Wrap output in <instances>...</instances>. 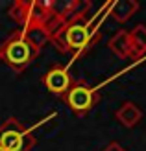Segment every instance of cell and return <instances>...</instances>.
I'll return each instance as SVG.
<instances>
[{
	"label": "cell",
	"instance_id": "cell-1",
	"mask_svg": "<svg viewBox=\"0 0 146 151\" xmlns=\"http://www.w3.org/2000/svg\"><path fill=\"white\" fill-rule=\"evenodd\" d=\"M91 9V2L85 0H68V2H54V0H17L7 15L20 26L28 35L39 33L41 42L50 39L57 29L67 24L70 19Z\"/></svg>",
	"mask_w": 146,
	"mask_h": 151
},
{
	"label": "cell",
	"instance_id": "cell-2",
	"mask_svg": "<svg viewBox=\"0 0 146 151\" xmlns=\"http://www.w3.org/2000/svg\"><path fill=\"white\" fill-rule=\"evenodd\" d=\"M109 7H111V2H105L98 9V13L93 15L91 19H87L89 11L70 19L48 41L61 54H72L74 57L87 54L100 39V28H102L105 17L109 15Z\"/></svg>",
	"mask_w": 146,
	"mask_h": 151
},
{
	"label": "cell",
	"instance_id": "cell-3",
	"mask_svg": "<svg viewBox=\"0 0 146 151\" xmlns=\"http://www.w3.org/2000/svg\"><path fill=\"white\" fill-rule=\"evenodd\" d=\"M41 41L33 35H28L22 29L15 32L0 42V61H4L13 72L22 74L30 65H32L41 52Z\"/></svg>",
	"mask_w": 146,
	"mask_h": 151
},
{
	"label": "cell",
	"instance_id": "cell-4",
	"mask_svg": "<svg viewBox=\"0 0 146 151\" xmlns=\"http://www.w3.org/2000/svg\"><path fill=\"white\" fill-rule=\"evenodd\" d=\"M100 90H102V85H91L87 79L80 78L74 79L70 88L67 90V94L61 100L78 118H83L98 105Z\"/></svg>",
	"mask_w": 146,
	"mask_h": 151
},
{
	"label": "cell",
	"instance_id": "cell-5",
	"mask_svg": "<svg viewBox=\"0 0 146 151\" xmlns=\"http://www.w3.org/2000/svg\"><path fill=\"white\" fill-rule=\"evenodd\" d=\"M37 144L32 129H26L17 118H7L0 125V147L6 151H32Z\"/></svg>",
	"mask_w": 146,
	"mask_h": 151
},
{
	"label": "cell",
	"instance_id": "cell-6",
	"mask_svg": "<svg viewBox=\"0 0 146 151\" xmlns=\"http://www.w3.org/2000/svg\"><path fill=\"white\" fill-rule=\"evenodd\" d=\"M70 65H52L50 68L41 76V83L43 87L48 90L50 94L57 96V98H63L67 94V90L70 88V85L74 83V78L70 70H68Z\"/></svg>",
	"mask_w": 146,
	"mask_h": 151
},
{
	"label": "cell",
	"instance_id": "cell-7",
	"mask_svg": "<svg viewBox=\"0 0 146 151\" xmlns=\"http://www.w3.org/2000/svg\"><path fill=\"white\" fill-rule=\"evenodd\" d=\"M107 48H109L115 55H118L120 59L133 57L131 42H129V32L128 29H120V32H117L109 41H107Z\"/></svg>",
	"mask_w": 146,
	"mask_h": 151
},
{
	"label": "cell",
	"instance_id": "cell-8",
	"mask_svg": "<svg viewBox=\"0 0 146 151\" xmlns=\"http://www.w3.org/2000/svg\"><path fill=\"white\" fill-rule=\"evenodd\" d=\"M137 11H139V2H135V0H113L109 7V15L118 24H124Z\"/></svg>",
	"mask_w": 146,
	"mask_h": 151
},
{
	"label": "cell",
	"instance_id": "cell-9",
	"mask_svg": "<svg viewBox=\"0 0 146 151\" xmlns=\"http://www.w3.org/2000/svg\"><path fill=\"white\" fill-rule=\"evenodd\" d=\"M115 118H117L124 127L131 129V127H135L142 120V111L137 107L133 101H124L117 109V112H115Z\"/></svg>",
	"mask_w": 146,
	"mask_h": 151
},
{
	"label": "cell",
	"instance_id": "cell-10",
	"mask_svg": "<svg viewBox=\"0 0 146 151\" xmlns=\"http://www.w3.org/2000/svg\"><path fill=\"white\" fill-rule=\"evenodd\" d=\"M129 42H131L133 57L141 59L146 54V26L144 24H137L129 32Z\"/></svg>",
	"mask_w": 146,
	"mask_h": 151
},
{
	"label": "cell",
	"instance_id": "cell-11",
	"mask_svg": "<svg viewBox=\"0 0 146 151\" xmlns=\"http://www.w3.org/2000/svg\"><path fill=\"white\" fill-rule=\"evenodd\" d=\"M102 151H126V149L122 147V146L118 144V142H109V144H107Z\"/></svg>",
	"mask_w": 146,
	"mask_h": 151
},
{
	"label": "cell",
	"instance_id": "cell-12",
	"mask_svg": "<svg viewBox=\"0 0 146 151\" xmlns=\"http://www.w3.org/2000/svg\"><path fill=\"white\" fill-rule=\"evenodd\" d=\"M0 151H6V149H2V147H0Z\"/></svg>",
	"mask_w": 146,
	"mask_h": 151
}]
</instances>
